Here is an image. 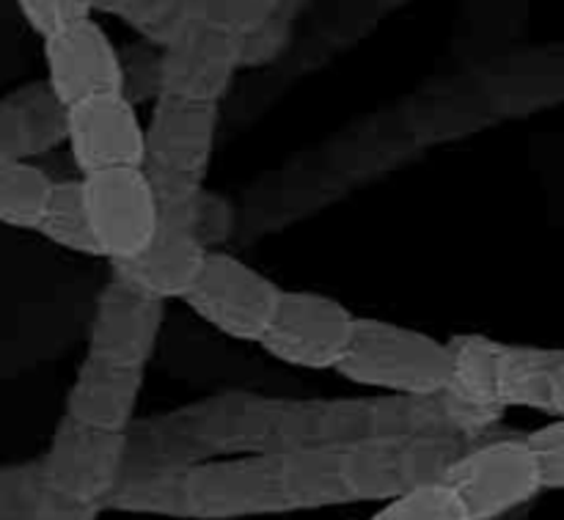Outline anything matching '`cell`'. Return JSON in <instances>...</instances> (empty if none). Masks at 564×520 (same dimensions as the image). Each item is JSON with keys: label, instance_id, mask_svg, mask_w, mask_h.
Listing matches in <instances>:
<instances>
[{"label": "cell", "instance_id": "cell-18", "mask_svg": "<svg viewBox=\"0 0 564 520\" xmlns=\"http://www.w3.org/2000/svg\"><path fill=\"white\" fill-rule=\"evenodd\" d=\"M66 143V105L47 80L28 83L0 99V154L36 160Z\"/></svg>", "mask_w": 564, "mask_h": 520}, {"label": "cell", "instance_id": "cell-13", "mask_svg": "<svg viewBox=\"0 0 564 520\" xmlns=\"http://www.w3.org/2000/svg\"><path fill=\"white\" fill-rule=\"evenodd\" d=\"M163 94L218 105L240 72V36L191 14L160 47Z\"/></svg>", "mask_w": 564, "mask_h": 520}, {"label": "cell", "instance_id": "cell-2", "mask_svg": "<svg viewBox=\"0 0 564 520\" xmlns=\"http://www.w3.org/2000/svg\"><path fill=\"white\" fill-rule=\"evenodd\" d=\"M452 353L449 389L482 408H529L564 416V353L560 347L507 345L482 334L446 342Z\"/></svg>", "mask_w": 564, "mask_h": 520}, {"label": "cell", "instance_id": "cell-28", "mask_svg": "<svg viewBox=\"0 0 564 520\" xmlns=\"http://www.w3.org/2000/svg\"><path fill=\"white\" fill-rule=\"evenodd\" d=\"M191 220L198 242L207 251H218V246H224L229 240L231 229H235V209H231V204L226 198H220L218 193H209L202 185L196 191V196H193Z\"/></svg>", "mask_w": 564, "mask_h": 520}, {"label": "cell", "instance_id": "cell-30", "mask_svg": "<svg viewBox=\"0 0 564 520\" xmlns=\"http://www.w3.org/2000/svg\"><path fill=\"white\" fill-rule=\"evenodd\" d=\"M286 42V25L273 17L262 28L240 36V69L242 66H262L281 53Z\"/></svg>", "mask_w": 564, "mask_h": 520}, {"label": "cell", "instance_id": "cell-1", "mask_svg": "<svg viewBox=\"0 0 564 520\" xmlns=\"http://www.w3.org/2000/svg\"><path fill=\"white\" fill-rule=\"evenodd\" d=\"M180 411L209 457L328 449L325 400L226 391Z\"/></svg>", "mask_w": 564, "mask_h": 520}, {"label": "cell", "instance_id": "cell-8", "mask_svg": "<svg viewBox=\"0 0 564 520\" xmlns=\"http://www.w3.org/2000/svg\"><path fill=\"white\" fill-rule=\"evenodd\" d=\"M39 472L50 496L105 512L124 479V433L88 427L64 413L39 461Z\"/></svg>", "mask_w": 564, "mask_h": 520}, {"label": "cell", "instance_id": "cell-5", "mask_svg": "<svg viewBox=\"0 0 564 520\" xmlns=\"http://www.w3.org/2000/svg\"><path fill=\"white\" fill-rule=\"evenodd\" d=\"M149 180L158 198V224L147 248L138 257L116 262L113 275L165 303L180 301L196 279L207 253L191 220L193 196L202 185L158 174H149Z\"/></svg>", "mask_w": 564, "mask_h": 520}, {"label": "cell", "instance_id": "cell-15", "mask_svg": "<svg viewBox=\"0 0 564 520\" xmlns=\"http://www.w3.org/2000/svg\"><path fill=\"white\" fill-rule=\"evenodd\" d=\"M165 323V301L121 279L102 286L88 331V356L147 369Z\"/></svg>", "mask_w": 564, "mask_h": 520}, {"label": "cell", "instance_id": "cell-26", "mask_svg": "<svg viewBox=\"0 0 564 520\" xmlns=\"http://www.w3.org/2000/svg\"><path fill=\"white\" fill-rule=\"evenodd\" d=\"M42 494L39 461L0 466V520H28L36 510Z\"/></svg>", "mask_w": 564, "mask_h": 520}, {"label": "cell", "instance_id": "cell-12", "mask_svg": "<svg viewBox=\"0 0 564 520\" xmlns=\"http://www.w3.org/2000/svg\"><path fill=\"white\" fill-rule=\"evenodd\" d=\"M218 105L160 94L143 124V171L204 185L213 163Z\"/></svg>", "mask_w": 564, "mask_h": 520}, {"label": "cell", "instance_id": "cell-25", "mask_svg": "<svg viewBox=\"0 0 564 520\" xmlns=\"http://www.w3.org/2000/svg\"><path fill=\"white\" fill-rule=\"evenodd\" d=\"M281 6L284 0H193V14L231 36H248L279 17Z\"/></svg>", "mask_w": 564, "mask_h": 520}, {"label": "cell", "instance_id": "cell-22", "mask_svg": "<svg viewBox=\"0 0 564 520\" xmlns=\"http://www.w3.org/2000/svg\"><path fill=\"white\" fill-rule=\"evenodd\" d=\"M94 11L116 17L124 22L138 39L163 47L176 28L193 14V0H88Z\"/></svg>", "mask_w": 564, "mask_h": 520}, {"label": "cell", "instance_id": "cell-14", "mask_svg": "<svg viewBox=\"0 0 564 520\" xmlns=\"http://www.w3.org/2000/svg\"><path fill=\"white\" fill-rule=\"evenodd\" d=\"M66 143L80 176L143 165V121L119 91L66 108Z\"/></svg>", "mask_w": 564, "mask_h": 520}, {"label": "cell", "instance_id": "cell-9", "mask_svg": "<svg viewBox=\"0 0 564 520\" xmlns=\"http://www.w3.org/2000/svg\"><path fill=\"white\" fill-rule=\"evenodd\" d=\"M444 479L457 490L471 520H505L543 494L532 455L518 435L471 441Z\"/></svg>", "mask_w": 564, "mask_h": 520}, {"label": "cell", "instance_id": "cell-27", "mask_svg": "<svg viewBox=\"0 0 564 520\" xmlns=\"http://www.w3.org/2000/svg\"><path fill=\"white\" fill-rule=\"evenodd\" d=\"M529 455H532L534 468H538L540 488L543 490H562L564 488V416L549 419L523 435Z\"/></svg>", "mask_w": 564, "mask_h": 520}, {"label": "cell", "instance_id": "cell-11", "mask_svg": "<svg viewBox=\"0 0 564 520\" xmlns=\"http://www.w3.org/2000/svg\"><path fill=\"white\" fill-rule=\"evenodd\" d=\"M99 259L110 264L138 257L158 224V198L143 165L80 176Z\"/></svg>", "mask_w": 564, "mask_h": 520}, {"label": "cell", "instance_id": "cell-20", "mask_svg": "<svg viewBox=\"0 0 564 520\" xmlns=\"http://www.w3.org/2000/svg\"><path fill=\"white\" fill-rule=\"evenodd\" d=\"M44 240L64 251L83 253V257H99L97 240H94L91 220L86 213V198H83L80 176H66L53 180L47 204L42 209L36 229Z\"/></svg>", "mask_w": 564, "mask_h": 520}, {"label": "cell", "instance_id": "cell-3", "mask_svg": "<svg viewBox=\"0 0 564 520\" xmlns=\"http://www.w3.org/2000/svg\"><path fill=\"white\" fill-rule=\"evenodd\" d=\"M334 372L383 394H433L449 389L452 353L446 342L416 328L356 317L350 347Z\"/></svg>", "mask_w": 564, "mask_h": 520}, {"label": "cell", "instance_id": "cell-21", "mask_svg": "<svg viewBox=\"0 0 564 520\" xmlns=\"http://www.w3.org/2000/svg\"><path fill=\"white\" fill-rule=\"evenodd\" d=\"M50 187L53 176L33 160L0 154V224L11 229H36Z\"/></svg>", "mask_w": 564, "mask_h": 520}, {"label": "cell", "instance_id": "cell-16", "mask_svg": "<svg viewBox=\"0 0 564 520\" xmlns=\"http://www.w3.org/2000/svg\"><path fill=\"white\" fill-rule=\"evenodd\" d=\"M47 86L69 108L97 94L119 91V53L94 17L44 36Z\"/></svg>", "mask_w": 564, "mask_h": 520}, {"label": "cell", "instance_id": "cell-31", "mask_svg": "<svg viewBox=\"0 0 564 520\" xmlns=\"http://www.w3.org/2000/svg\"><path fill=\"white\" fill-rule=\"evenodd\" d=\"M102 512L91 510V507H80L72 505V501L58 499V496H50L47 490L39 499L36 510L28 520H97Z\"/></svg>", "mask_w": 564, "mask_h": 520}, {"label": "cell", "instance_id": "cell-24", "mask_svg": "<svg viewBox=\"0 0 564 520\" xmlns=\"http://www.w3.org/2000/svg\"><path fill=\"white\" fill-rule=\"evenodd\" d=\"M119 53V94L130 105H152L163 94V58L158 44L143 39L116 47Z\"/></svg>", "mask_w": 564, "mask_h": 520}, {"label": "cell", "instance_id": "cell-23", "mask_svg": "<svg viewBox=\"0 0 564 520\" xmlns=\"http://www.w3.org/2000/svg\"><path fill=\"white\" fill-rule=\"evenodd\" d=\"M372 520H471V516L457 490L446 479H435L383 501Z\"/></svg>", "mask_w": 564, "mask_h": 520}, {"label": "cell", "instance_id": "cell-4", "mask_svg": "<svg viewBox=\"0 0 564 520\" xmlns=\"http://www.w3.org/2000/svg\"><path fill=\"white\" fill-rule=\"evenodd\" d=\"M185 520H240L295 512L286 455L209 457L182 472Z\"/></svg>", "mask_w": 564, "mask_h": 520}, {"label": "cell", "instance_id": "cell-7", "mask_svg": "<svg viewBox=\"0 0 564 520\" xmlns=\"http://www.w3.org/2000/svg\"><path fill=\"white\" fill-rule=\"evenodd\" d=\"M281 286L226 251H207L196 279L180 297L218 334L259 345L281 301Z\"/></svg>", "mask_w": 564, "mask_h": 520}, {"label": "cell", "instance_id": "cell-17", "mask_svg": "<svg viewBox=\"0 0 564 520\" xmlns=\"http://www.w3.org/2000/svg\"><path fill=\"white\" fill-rule=\"evenodd\" d=\"M147 369L121 367L105 358L86 356L66 394V416L110 433H124L135 419Z\"/></svg>", "mask_w": 564, "mask_h": 520}, {"label": "cell", "instance_id": "cell-10", "mask_svg": "<svg viewBox=\"0 0 564 520\" xmlns=\"http://www.w3.org/2000/svg\"><path fill=\"white\" fill-rule=\"evenodd\" d=\"M356 314L336 297L284 290L259 347L286 367L334 372L350 347Z\"/></svg>", "mask_w": 564, "mask_h": 520}, {"label": "cell", "instance_id": "cell-6", "mask_svg": "<svg viewBox=\"0 0 564 520\" xmlns=\"http://www.w3.org/2000/svg\"><path fill=\"white\" fill-rule=\"evenodd\" d=\"M471 441L449 435H372L339 449L352 505H383L424 483L444 479Z\"/></svg>", "mask_w": 564, "mask_h": 520}, {"label": "cell", "instance_id": "cell-29", "mask_svg": "<svg viewBox=\"0 0 564 520\" xmlns=\"http://www.w3.org/2000/svg\"><path fill=\"white\" fill-rule=\"evenodd\" d=\"M20 14L39 36H50L69 22L91 17L88 0H14Z\"/></svg>", "mask_w": 564, "mask_h": 520}, {"label": "cell", "instance_id": "cell-19", "mask_svg": "<svg viewBox=\"0 0 564 520\" xmlns=\"http://www.w3.org/2000/svg\"><path fill=\"white\" fill-rule=\"evenodd\" d=\"M204 461H209V455L191 433L182 411L132 419L130 427L124 430V477L185 472Z\"/></svg>", "mask_w": 564, "mask_h": 520}]
</instances>
